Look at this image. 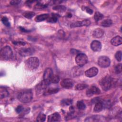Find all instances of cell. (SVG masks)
Listing matches in <instances>:
<instances>
[{"label": "cell", "mask_w": 122, "mask_h": 122, "mask_svg": "<svg viewBox=\"0 0 122 122\" xmlns=\"http://www.w3.org/2000/svg\"><path fill=\"white\" fill-rule=\"evenodd\" d=\"M101 101V99L100 97H96L92 99V103H96L99 102Z\"/></svg>", "instance_id": "cell-39"}, {"label": "cell", "mask_w": 122, "mask_h": 122, "mask_svg": "<svg viewBox=\"0 0 122 122\" xmlns=\"http://www.w3.org/2000/svg\"><path fill=\"white\" fill-rule=\"evenodd\" d=\"M58 15L56 14H52V15L48 18V19L47 20V21L50 23H54L56 22L58 20Z\"/></svg>", "instance_id": "cell-22"}, {"label": "cell", "mask_w": 122, "mask_h": 122, "mask_svg": "<svg viewBox=\"0 0 122 122\" xmlns=\"http://www.w3.org/2000/svg\"><path fill=\"white\" fill-rule=\"evenodd\" d=\"M49 17V15L48 14H42L36 16L35 20L37 22H40L47 20Z\"/></svg>", "instance_id": "cell-20"}, {"label": "cell", "mask_w": 122, "mask_h": 122, "mask_svg": "<svg viewBox=\"0 0 122 122\" xmlns=\"http://www.w3.org/2000/svg\"><path fill=\"white\" fill-rule=\"evenodd\" d=\"M74 81L71 79H65L63 80L61 82V85L62 87L66 89L71 88L74 85Z\"/></svg>", "instance_id": "cell-9"}, {"label": "cell", "mask_w": 122, "mask_h": 122, "mask_svg": "<svg viewBox=\"0 0 122 122\" xmlns=\"http://www.w3.org/2000/svg\"><path fill=\"white\" fill-rule=\"evenodd\" d=\"M61 120V116L58 112H54L48 116V122H58Z\"/></svg>", "instance_id": "cell-13"}, {"label": "cell", "mask_w": 122, "mask_h": 122, "mask_svg": "<svg viewBox=\"0 0 122 122\" xmlns=\"http://www.w3.org/2000/svg\"><path fill=\"white\" fill-rule=\"evenodd\" d=\"M66 9V7L63 5H57L53 8V10H57L59 12H63L65 11Z\"/></svg>", "instance_id": "cell-30"}, {"label": "cell", "mask_w": 122, "mask_h": 122, "mask_svg": "<svg viewBox=\"0 0 122 122\" xmlns=\"http://www.w3.org/2000/svg\"><path fill=\"white\" fill-rule=\"evenodd\" d=\"M103 18V15L101 13L96 11L94 16V19L95 21H98L101 20H102Z\"/></svg>", "instance_id": "cell-29"}, {"label": "cell", "mask_w": 122, "mask_h": 122, "mask_svg": "<svg viewBox=\"0 0 122 122\" xmlns=\"http://www.w3.org/2000/svg\"><path fill=\"white\" fill-rule=\"evenodd\" d=\"M113 79L110 76H106L100 81V85L104 91L109 90L112 84Z\"/></svg>", "instance_id": "cell-3"}, {"label": "cell", "mask_w": 122, "mask_h": 122, "mask_svg": "<svg viewBox=\"0 0 122 122\" xmlns=\"http://www.w3.org/2000/svg\"><path fill=\"white\" fill-rule=\"evenodd\" d=\"M8 95H9V92L7 91V90H6V89H5V88L1 87L0 90V98L2 99L3 98H5V97L8 96Z\"/></svg>", "instance_id": "cell-23"}, {"label": "cell", "mask_w": 122, "mask_h": 122, "mask_svg": "<svg viewBox=\"0 0 122 122\" xmlns=\"http://www.w3.org/2000/svg\"><path fill=\"white\" fill-rule=\"evenodd\" d=\"M23 111V108L21 106H18L16 108V112L18 113L21 112Z\"/></svg>", "instance_id": "cell-38"}, {"label": "cell", "mask_w": 122, "mask_h": 122, "mask_svg": "<svg viewBox=\"0 0 122 122\" xmlns=\"http://www.w3.org/2000/svg\"><path fill=\"white\" fill-rule=\"evenodd\" d=\"M104 33V31L101 28L95 29L92 33V35L94 38H100L102 37Z\"/></svg>", "instance_id": "cell-15"}, {"label": "cell", "mask_w": 122, "mask_h": 122, "mask_svg": "<svg viewBox=\"0 0 122 122\" xmlns=\"http://www.w3.org/2000/svg\"><path fill=\"white\" fill-rule=\"evenodd\" d=\"M33 97V94L31 90H24L20 92L17 95V98L19 101L26 103L30 102Z\"/></svg>", "instance_id": "cell-1"}, {"label": "cell", "mask_w": 122, "mask_h": 122, "mask_svg": "<svg viewBox=\"0 0 122 122\" xmlns=\"http://www.w3.org/2000/svg\"><path fill=\"white\" fill-rule=\"evenodd\" d=\"M86 10L87 12L88 13L90 14H92L93 13V10L91 9H90V8H89L88 7V8L87 7L86 8Z\"/></svg>", "instance_id": "cell-41"}, {"label": "cell", "mask_w": 122, "mask_h": 122, "mask_svg": "<svg viewBox=\"0 0 122 122\" xmlns=\"http://www.w3.org/2000/svg\"><path fill=\"white\" fill-rule=\"evenodd\" d=\"M122 64L120 63L117 64L115 68V71L117 74H119L122 72Z\"/></svg>", "instance_id": "cell-36"}, {"label": "cell", "mask_w": 122, "mask_h": 122, "mask_svg": "<svg viewBox=\"0 0 122 122\" xmlns=\"http://www.w3.org/2000/svg\"><path fill=\"white\" fill-rule=\"evenodd\" d=\"M111 43L112 45L115 46H118L122 43V37L119 36H117L113 37L111 41Z\"/></svg>", "instance_id": "cell-18"}, {"label": "cell", "mask_w": 122, "mask_h": 122, "mask_svg": "<svg viewBox=\"0 0 122 122\" xmlns=\"http://www.w3.org/2000/svg\"><path fill=\"white\" fill-rule=\"evenodd\" d=\"M115 57L116 59L118 61H121L122 60V51H117L115 55Z\"/></svg>", "instance_id": "cell-37"}, {"label": "cell", "mask_w": 122, "mask_h": 122, "mask_svg": "<svg viewBox=\"0 0 122 122\" xmlns=\"http://www.w3.org/2000/svg\"><path fill=\"white\" fill-rule=\"evenodd\" d=\"M2 22H3V24L7 27L10 26V23L8 20V19L6 17H3L1 19Z\"/></svg>", "instance_id": "cell-35"}, {"label": "cell", "mask_w": 122, "mask_h": 122, "mask_svg": "<svg viewBox=\"0 0 122 122\" xmlns=\"http://www.w3.org/2000/svg\"><path fill=\"white\" fill-rule=\"evenodd\" d=\"M46 116L43 113H40L37 117V121L39 122H43L45 121Z\"/></svg>", "instance_id": "cell-28"}, {"label": "cell", "mask_w": 122, "mask_h": 122, "mask_svg": "<svg viewBox=\"0 0 122 122\" xmlns=\"http://www.w3.org/2000/svg\"><path fill=\"white\" fill-rule=\"evenodd\" d=\"M88 86V85L84 83H79L76 85L75 86V90H82L86 88H87Z\"/></svg>", "instance_id": "cell-31"}, {"label": "cell", "mask_w": 122, "mask_h": 122, "mask_svg": "<svg viewBox=\"0 0 122 122\" xmlns=\"http://www.w3.org/2000/svg\"><path fill=\"white\" fill-rule=\"evenodd\" d=\"M76 106L77 108L80 110H83L86 108L85 104L81 101H78L76 104Z\"/></svg>", "instance_id": "cell-27"}, {"label": "cell", "mask_w": 122, "mask_h": 122, "mask_svg": "<svg viewBox=\"0 0 122 122\" xmlns=\"http://www.w3.org/2000/svg\"><path fill=\"white\" fill-rule=\"evenodd\" d=\"M101 93L100 89L96 86H92L86 91V95L88 97H91L93 94H99Z\"/></svg>", "instance_id": "cell-11"}, {"label": "cell", "mask_w": 122, "mask_h": 122, "mask_svg": "<svg viewBox=\"0 0 122 122\" xmlns=\"http://www.w3.org/2000/svg\"><path fill=\"white\" fill-rule=\"evenodd\" d=\"M103 108V107L102 102L100 101L95 103V105L93 108V110L94 112H99L102 111Z\"/></svg>", "instance_id": "cell-21"}, {"label": "cell", "mask_w": 122, "mask_h": 122, "mask_svg": "<svg viewBox=\"0 0 122 122\" xmlns=\"http://www.w3.org/2000/svg\"><path fill=\"white\" fill-rule=\"evenodd\" d=\"M73 101L71 99H65L61 101V103L63 105H69L72 104Z\"/></svg>", "instance_id": "cell-32"}, {"label": "cell", "mask_w": 122, "mask_h": 122, "mask_svg": "<svg viewBox=\"0 0 122 122\" xmlns=\"http://www.w3.org/2000/svg\"><path fill=\"white\" fill-rule=\"evenodd\" d=\"M60 81V78L58 75L56 74H53L51 77L49 79V81L50 83H57Z\"/></svg>", "instance_id": "cell-24"}, {"label": "cell", "mask_w": 122, "mask_h": 122, "mask_svg": "<svg viewBox=\"0 0 122 122\" xmlns=\"http://www.w3.org/2000/svg\"><path fill=\"white\" fill-rule=\"evenodd\" d=\"M39 60L36 57H30L25 61V66L30 70H33L36 69L39 66Z\"/></svg>", "instance_id": "cell-2"}, {"label": "cell", "mask_w": 122, "mask_h": 122, "mask_svg": "<svg viewBox=\"0 0 122 122\" xmlns=\"http://www.w3.org/2000/svg\"><path fill=\"white\" fill-rule=\"evenodd\" d=\"M70 111H71V113H73L74 112V108L73 106H71L70 107Z\"/></svg>", "instance_id": "cell-42"}, {"label": "cell", "mask_w": 122, "mask_h": 122, "mask_svg": "<svg viewBox=\"0 0 122 122\" xmlns=\"http://www.w3.org/2000/svg\"><path fill=\"white\" fill-rule=\"evenodd\" d=\"M110 60L107 56H102L98 58V64L102 68H107L110 66Z\"/></svg>", "instance_id": "cell-6"}, {"label": "cell", "mask_w": 122, "mask_h": 122, "mask_svg": "<svg viewBox=\"0 0 122 122\" xmlns=\"http://www.w3.org/2000/svg\"><path fill=\"white\" fill-rule=\"evenodd\" d=\"M59 89L58 88H54V89L51 88V89H48L47 91H45L44 93V95H48L56 93L59 91Z\"/></svg>", "instance_id": "cell-25"}, {"label": "cell", "mask_w": 122, "mask_h": 122, "mask_svg": "<svg viewBox=\"0 0 122 122\" xmlns=\"http://www.w3.org/2000/svg\"><path fill=\"white\" fill-rule=\"evenodd\" d=\"M81 67H74L71 70V73L73 77H76L81 75L82 73V69L81 68Z\"/></svg>", "instance_id": "cell-16"}, {"label": "cell", "mask_w": 122, "mask_h": 122, "mask_svg": "<svg viewBox=\"0 0 122 122\" xmlns=\"http://www.w3.org/2000/svg\"><path fill=\"white\" fill-rule=\"evenodd\" d=\"M112 22L111 20L106 19L103 20L101 22V26L104 27H110L111 25H112Z\"/></svg>", "instance_id": "cell-26"}, {"label": "cell", "mask_w": 122, "mask_h": 122, "mask_svg": "<svg viewBox=\"0 0 122 122\" xmlns=\"http://www.w3.org/2000/svg\"><path fill=\"white\" fill-rule=\"evenodd\" d=\"M50 83V81H49L46 80H43L41 82L39 83L37 87H36V90L38 91H41L42 90H44L46 89L47 86L49 85V84Z\"/></svg>", "instance_id": "cell-14"}, {"label": "cell", "mask_w": 122, "mask_h": 122, "mask_svg": "<svg viewBox=\"0 0 122 122\" xmlns=\"http://www.w3.org/2000/svg\"><path fill=\"white\" fill-rule=\"evenodd\" d=\"M88 61L87 56L82 53L78 54L75 58V62L80 67H82L85 65L87 63Z\"/></svg>", "instance_id": "cell-5"}, {"label": "cell", "mask_w": 122, "mask_h": 122, "mask_svg": "<svg viewBox=\"0 0 122 122\" xmlns=\"http://www.w3.org/2000/svg\"><path fill=\"white\" fill-rule=\"evenodd\" d=\"M12 55V51L9 46L4 47L0 51V57L1 60H8Z\"/></svg>", "instance_id": "cell-4"}, {"label": "cell", "mask_w": 122, "mask_h": 122, "mask_svg": "<svg viewBox=\"0 0 122 122\" xmlns=\"http://www.w3.org/2000/svg\"><path fill=\"white\" fill-rule=\"evenodd\" d=\"M47 7V5L46 4H42L41 3H38L35 5L34 8L36 9H43L46 8Z\"/></svg>", "instance_id": "cell-33"}, {"label": "cell", "mask_w": 122, "mask_h": 122, "mask_svg": "<svg viewBox=\"0 0 122 122\" xmlns=\"http://www.w3.org/2000/svg\"><path fill=\"white\" fill-rule=\"evenodd\" d=\"M105 121L103 117L101 116H93L87 118L85 120V122H102Z\"/></svg>", "instance_id": "cell-17"}, {"label": "cell", "mask_w": 122, "mask_h": 122, "mask_svg": "<svg viewBox=\"0 0 122 122\" xmlns=\"http://www.w3.org/2000/svg\"><path fill=\"white\" fill-rule=\"evenodd\" d=\"M35 52V50L32 48H23L20 50V54L23 57L29 56L33 54Z\"/></svg>", "instance_id": "cell-8"}, {"label": "cell", "mask_w": 122, "mask_h": 122, "mask_svg": "<svg viewBox=\"0 0 122 122\" xmlns=\"http://www.w3.org/2000/svg\"><path fill=\"white\" fill-rule=\"evenodd\" d=\"M98 69H97V68L93 67L86 70L85 71L84 73L86 76L89 78H91L95 76L98 74Z\"/></svg>", "instance_id": "cell-10"}, {"label": "cell", "mask_w": 122, "mask_h": 122, "mask_svg": "<svg viewBox=\"0 0 122 122\" xmlns=\"http://www.w3.org/2000/svg\"><path fill=\"white\" fill-rule=\"evenodd\" d=\"M35 15V13L32 11L26 12L24 14V16L25 18L28 19H31Z\"/></svg>", "instance_id": "cell-34"}, {"label": "cell", "mask_w": 122, "mask_h": 122, "mask_svg": "<svg viewBox=\"0 0 122 122\" xmlns=\"http://www.w3.org/2000/svg\"><path fill=\"white\" fill-rule=\"evenodd\" d=\"M91 23L90 21L89 20H84L81 21H77L72 23L71 24V28L80 27L82 26H89Z\"/></svg>", "instance_id": "cell-7"}, {"label": "cell", "mask_w": 122, "mask_h": 122, "mask_svg": "<svg viewBox=\"0 0 122 122\" xmlns=\"http://www.w3.org/2000/svg\"><path fill=\"white\" fill-rule=\"evenodd\" d=\"M52 75H53V71L52 69L50 68H47L44 72L43 80L49 81V79H50V78L51 77Z\"/></svg>", "instance_id": "cell-19"}, {"label": "cell", "mask_w": 122, "mask_h": 122, "mask_svg": "<svg viewBox=\"0 0 122 122\" xmlns=\"http://www.w3.org/2000/svg\"><path fill=\"white\" fill-rule=\"evenodd\" d=\"M20 0H11L10 2V3L12 5H17L18 4L20 3Z\"/></svg>", "instance_id": "cell-40"}, {"label": "cell", "mask_w": 122, "mask_h": 122, "mask_svg": "<svg viewBox=\"0 0 122 122\" xmlns=\"http://www.w3.org/2000/svg\"><path fill=\"white\" fill-rule=\"evenodd\" d=\"M91 48L94 51H100L102 49V44L98 41H93L91 44Z\"/></svg>", "instance_id": "cell-12"}]
</instances>
